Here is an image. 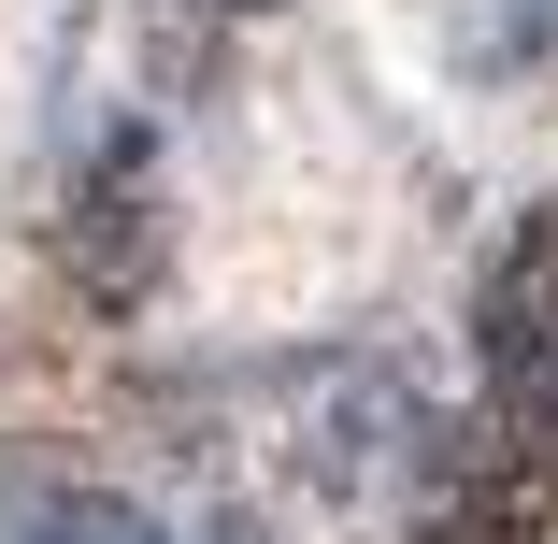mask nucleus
I'll return each instance as SVG.
<instances>
[{
	"mask_svg": "<svg viewBox=\"0 0 558 544\" xmlns=\"http://www.w3.org/2000/svg\"><path fill=\"white\" fill-rule=\"evenodd\" d=\"M473 359H487V387H501L515 430L558 401V201H530L501 230V258L473 287Z\"/></svg>",
	"mask_w": 558,
	"mask_h": 544,
	"instance_id": "f257e3e1",
	"label": "nucleus"
},
{
	"mask_svg": "<svg viewBox=\"0 0 558 544\" xmlns=\"http://www.w3.org/2000/svg\"><path fill=\"white\" fill-rule=\"evenodd\" d=\"M0 544H186V530H158L116 487H29L15 516H0ZM215 544H230V530H215Z\"/></svg>",
	"mask_w": 558,
	"mask_h": 544,
	"instance_id": "f03ea898",
	"label": "nucleus"
}]
</instances>
